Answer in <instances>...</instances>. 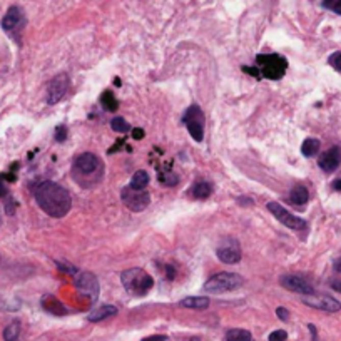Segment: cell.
Masks as SVG:
<instances>
[{
	"instance_id": "cell-1",
	"label": "cell",
	"mask_w": 341,
	"mask_h": 341,
	"mask_svg": "<svg viewBox=\"0 0 341 341\" xmlns=\"http://www.w3.org/2000/svg\"><path fill=\"white\" fill-rule=\"evenodd\" d=\"M35 201L42 211L50 218H64L72 206V197L69 191L52 181L39 184L35 189Z\"/></svg>"
},
{
	"instance_id": "cell-2",
	"label": "cell",
	"mask_w": 341,
	"mask_h": 341,
	"mask_svg": "<svg viewBox=\"0 0 341 341\" xmlns=\"http://www.w3.org/2000/svg\"><path fill=\"white\" fill-rule=\"evenodd\" d=\"M121 281L125 291L133 296H144L154 284V279L151 278V274L139 268L125 269L121 274Z\"/></svg>"
},
{
	"instance_id": "cell-3",
	"label": "cell",
	"mask_w": 341,
	"mask_h": 341,
	"mask_svg": "<svg viewBox=\"0 0 341 341\" xmlns=\"http://www.w3.org/2000/svg\"><path fill=\"white\" fill-rule=\"evenodd\" d=\"M256 62H258L261 77H266V79L271 81L281 79L286 72V67H288L286 59L276 56V54H261V56L256 57Z\"/></svg>"
},
{
	"instance_id": "cell-4",
	"label": "cell",
	"mask_w": 341,
	"mask_h": 341,
	"mask_svg": "<svg viewBox=\"0 0 341 341\" xmlns=\"http://www.w3.org/2000/svg\"><path fill=\"white\" fill-rule=\"evenodd\" d=\"M244 279L234 273H218L214 274L213 278H209L204 283V291L214 293V295H219V293L232 291L238 290L239 286H243Z\"/></svg>"
},
{
	"instance_id": "cell-5",
	"label": "cell",
	"mask_w": 341,
	"mask_h": 341,
	"mask_svg": "<svg viewBox=\"0 0 341 341\" xmlns=\"http://www.w3.org/2000/svg\"><path fill=\"white\" fill-rule=\"evenodd\" d=\"M182 122L196 142H201L204 139V112H202L199 106L193 104L188 107V111L182 116Z\"/></svg>"
},
{
	"instance_id": "cell-6",
	"label": "cell",
	"mask_w": 341,
	"mask_h": 341,
	"mask_svg": "<svg viewBox=\"0 0 341 341\" xmlns=\"http://www.w3.org/2000/svg\"><path fill=\"white\" fill-rule=\"evenodd\" d=\"M121 197H122V202L125 204V207L130 209V211L134 213H141L144 211V209L151 204V194L147 193V191H134L130 189L129 186L124 188L121 191Z\"/></svg>"
},
{
	"instance_id": "cell-7",
	"label": "cell",
	"mask_w": 341,
	"mask_h": 341,
	"mask_svg": "<svg viewBox=\"0 0 341 341\" xmlns=\"http://www.w3.org/2000/svg\"><path fill=\"white\" fill-rule=\"evenodd\" d=\"M268 211L271 213L281 224H284L286 227H290V229L300 231V229H304V227H306V221L295 216V214H291L290 211H286L279 202H274V201L268 202Z\"/></svg>"
},
{
	"instance_id": "cell-8",
	"label": "cell",
	"mask_w": 341,
	"mask_h": 341,
	"mask_svg": "<svg viewBox=\"0 0 341 341\" xmlns=\"http://www.w3.org/2000/svg\"><path fill=\"white\" fill-rule=\"evenodd\" d=\"M100 169H102V163H100L99 155L92 152H84L77 155L74 161V171L79 172L81 176H92L95 172L100 174Z\"/></svg>"
},
{
	"instance_id": "cell-9",
	"label": "cell",
	"mask_w": 341,
	"mask_h": 341,
	"mask_svg": "<svg viewBox=\"0 0 341 341\" xmlns=\"http://www.w3.org/2000/svg\"><path fill=\"white\" fill-rule=\"evenodd\" d=\"M216 254L221 263L224 265H236L241 259V246H239L238 239L226 238L216 249Z\"/></svg>"
},
{
	"instance_id": "cell-10",
	"label": "cell",
	"mask_w": 341,
	"mask_h": 341,
	"mask_svg": "<svg viewBox=\"0 0 341 341\" xmlns=\"http://www.w3.org/2000/svg\"><path fill=\"white\" fill-rule=\"evenodd\" d=\"M75 288L77 291L81 293V295L87 296L91 301H95L99 296V281L95 278V274L89 273V271H84V273H79L75 278Z\"/></svg>"
},
{
	"instance_id": "cell-11",
	"label": "cell",
	"mask_w": 341,
	"mask_h": 341,
	"mask_svg": "<svg viewBox=\"0 0 341 341\" xmlns=\"http://www.w3.org/2000/svg\"><path fill=\"white\" fill-rule=\"evenodd\" d=\"M69 89V77L67 74H59L50 81L47 87V104H57Z\"/></svg>"
},
{
	"instance_id": "cell-12",
	"label": "cell",
	"mask_w": 341,
	"mask_h": 341,
	"mask_svg": "<svg viewBox=\"0 0 341 341\" xmlns=\"http://www.w3.org/2000/svg\"><path fill=\"white\" fill-rule=\"evenodd\" d=\"M279 283H281L283 288H286L288 291L300 293V295H314L313 284L304 278H301V276H293V274H288V276L281 278Z\"/></svg>"
},
{
	"instance_id": "cell-13",
	"label": "cell",
	"mask_w": 341,
	"mask_h": 341,
	"mask_svg": "<svg viewBox=\"0 0 341 341\" xmlns=\"http://www.w3.org/2000/svg\"><path fill=\"white\" fill-rule=\"evenodd\" d=\"M303 303L308 304L311 308L321 309V311H328V313H334L341 308L339 301H336L331 296H316V295H306L303 298Z\"/></svg>"
},
{
	"instance_id": "cell-14",
	"label": "cell",
	"mask_w": 341,
	"mask_h": 341,
	"mask_svg": "<svg viewBox=\"0 0 341 341\" xmlns=\"http://www.w3.org/2000/svg\"><path fill=\"white\" fill-rule=\"evenodd\" d=\"M22 25H23L22 10L19 7H10L2 19V29L7 32H14V31H19Z\"/></svg>"
},
{
	"instance_id": "cell-15",
	"label": "cell",
	"mask_w": 341,
	"mask_h": 341,
	"mask_svg": "<svg viewBox=\"0 0 341 341\" xmlns=\"http://www.w3.org/2000/svg\"><path fill=\"white\" fill-rule=\"evenodd\" d=\"M339 163H341V152H339L338 147L328 149V151L323 152L321 158L318 159V166L321 167L323 171H326V172L334 171L339 166Z\"/></svg>"
},
{
	"instance_id": "cell-16",
	"label": "cell",
	"mask_w": 341,
	"mask_h": 341,
	"mask_svg": "<svg viewBox=\"0 0 341 341\" xmlns=\"http://www.w3.org/2000/svg\"><path fill=\"white\" fill-rule=\"evenodd\" d=\"M42 306H44L45 311H49V313H52V314H57V316L67 314V308H65L64 304L52 295H45L44 298H42Z\"/></svg>"
},
{
	"instance_id": "cell-17",
	"label": "cell",
	"mask_w": 341,
	"mask_h": 341,
	"mask_svg": "<svg viewBox=\"0 0 341 341\" xmlns=\"http://www.w3.org/2000/svg\"><path fill=\"white\" fill-rule=\"evenodd\" d=\"M114 314H117V308L112 306V304H104V306H99V308H95L94 311H91L89 316H87V320L95 323V321H102L106 318H111V316H114Z\"/></svg>"
},
{
	"instance_id": "cell-18",
	"label": "cell",
	"mask_w": 341,
	"mask_h": 341,
	"mask_svg": "<svg viewBox=\"0 0 341 341\" xmlns=\"http://www.w3.org/2000/svg\"><path fill=\"white\" fill-rule=\"evenodd\" d=\"M288 199H290V202H293V204L303 206V204H306V202H308L309 193H308V189L304 188V186H295V188L291 189Z\"/></svg>"
},
{
	"instance_id": "cell-19",
	"label": "cell",
	"mask_w": 341,
	"mask_h": 341,
	"mask_svg": "<svg viewBox=\"0 0 341 341\" xmlns=\"http://www.w3.org/2000/svg\"><path fill=\"white\" fill-rule=\"evenodd\" d=\"M181 306L193 309H206L209 306V300L204 296H189L181 301Z\"/></svg>"
},
{
	"instance_id": "cell-20",
	"label": "cell",
	"mask_w": 341,
	"mask_h": 341,
	"mask_svg": "<svg viewBox=\"0 0 341 341\" xmlns=\"http://www.w3.org/2000/svg\"><path fill=\"white\" fill-rule=\"evenodd\" d=\"M147 184H149V174L146 171L141 169V171H136V174L133 176V179H130L129 188L134 191H144Z\"/></svg>"
},
{
	"instance_id": "cell-21",
	"label": "cell",
	"mask_w": 341,
	"mask_h": 341,
	"mask_svg": "<svg viewBox=\"0 0 341 341\" xmlns=\"http://www.w3.org/2000/svg\"><path fill=\"white\" fill-rule=\"evenodd\" d=\"M213 193V186L206 181H201V182H196L193 189H191V194H193L194 197H197V199H206V197H209Z\"/></svg>"
},
{
	"instance_id": "cell-22",
	"label": "cell",
	"mask_w": 341,
	"mask_h": 341,
	"mask_svg": "<svg viewBox=\"0 0 341 341\" xmlns=\"http://www.w3.org/2000/svg\"><path fill=\"white\" fill-rule=\"evenodd\" d=\"M320 151V141L318 139H313V137H309V139H306L303 142L301 146V152L304 158H313V155H316Z\"/></svg>"
},
{
	"instance_id": "cell-23",
	"label": "cell",
	"mask_w": 341,
	"mask_h": 341,
	"mask_svg": "<svg viewBox=\"0 0 341 341\" xmlns=\"http://www.w3.org/2000/svg\"><path fill=\"white\" fill-rule=\"evenodd\" d=\"M100 104H102V107L106 111H109V112H114L117 109V99L114 97V94H112V91H104V94L100 95Z\"/></svg>"
},
{
	"instance_id": "cell-24",
	"label": "cell",
	"mask_w": 341,
	"mask_h": 341,
	"mask_svg": "<svg viewBox=\"0 0 341 341\" xmlns=\"http://www.w3.org/2000/svg\"><path fill=\"white\" fill-rule=\"evenodd\" d=\"M20 336V323L14 321L4 330V339L5 341H17Z\"/></svg>"
},
{
	"instance_id": "cell-25",
	"label": "cell",
	"mask_w": 341,
	"mask_h": 341,
	"mask_svg": "<svg viewBox=\"0 0 341 341\" xmlns=\"http://www.w3.org/2000/svg\"><path fill=\"white\" fill-rule=\"evenodd\" d=\"M253 336L248 330H229L226 333V341H251Z\"/></svg>"
},
{
	"instance_id": "cell-26",
	"label": "cell",
	"mask_w": 341,
	"mask_h": 341,
	"mask_svg": "<svg viewBox=\"0 0 341 341\" xmlns=\"http://www.w3.org/2000/svg\"><path fill=\"white\" fill-rule=\"evenodd\" d=\"M111 127H112V130H116V133H121V134H127V133L133 130L124 117H114L112 122H111Z\"/></svg>"
},
{
	"instance_id": "cell-27",
	"label": "cell",
	"mask_w": 341,
	"mask_h": 341,
	"mask_svg": "<svg viewBox=\"0 0 341 341\" xmlns=\"http://www.w3.org/2000/svg\"><path fill=\"white\" fill-rule=\"evenodd\" d=\"M328 62H330V65L334 69L338 70V72H341V52H334L330 56V59H328Z\"/></svg>"
},
{
	"instance_id": "cell-28",
	"label": "cell",
	"mask_w": 341,
	"mask_h": 341,
	"mask_svg": "<svg viewBox=\"0 0 341 341\" xmlns=\"http://www.w3.org/2000/svg\"><path fill=\"white\" fill-rule=\"evenodd\" d=\"M269 341H286L288 339V333H286L284 330H276L273 331L271 334H269Z\"/></svg>"
},
{
	"instance_id": "cell-29",
	"label": "cell",
	"mask_w": 341,
	"mask_h": 341,
	"mask_svg": "<svg viewBox=\"0 0 341 341\" xmlns=\"http://www.w3.org/2000/svg\"><path fill=\"white\" fill-rule=\"evenodd\" d=\"M161 181H163L166 186H176L177 184V176L176 174H172V172H169V174H166V176H161Z\"/></svg>"
},
{
	"instance_id": "cell-30",
	"label": "cell",
	"mask_w": 341,
	"mask_h": 341,
	"mask_svg": "<svg viewBox=\"0 0 341 341\" xmlns=\"http://www.w3.org/2000/svg\"><path fill=\"white\" fill-rule=\"evenodd\" d=\"M65 137H67V127H65V125H59V127L56 129V141L64 142Z\"/></svg>"
},
{
	"instance_id": "cell-31",
	"label": "cell",
	"mask_w": 341,
	"mask_h": 341,
	"mask_svg": "<svg viewBox=\"0 0 341 341\" xmlns=\"http://www.w3.org/2000/svg\"><path fill=\"white\" fill-rule=\"evenodd\" d=\"M276 314H278V318L283 320V321H288V318H290V311L286 309V308H278L276 309Z\"/></svg>"
},
{
	"instance_id": "cell-32",
	"label": "cell",
	"mask_w": 341,
	"mask_h": 341,
	"mask_svg": "<svg viewBox=\"0 0 341 341\" xmlns=\"http://www.w3.org/2000/svg\"><path fill=\"white\" fill-rule=\"evenodd\" d=\"M243 70H244V72L251 74V75H254L256 79H261V74H259V69L258 67H246V65H244Z\"/></svg>"
},
{
	"instance_id": "cell-33",
	"label": "cell",
	"mask_w": 341,
	"mask_h": 341,
	"mask_svg": "<svg viewBox=\"0 0 341 341\" xmlns=\"http://www.w3.org/2000/svg\"><path fill=\"white\" fill-rule=\"evenodd\" d=\"M130 134H133L134 139L139 141V139H142V137H144V130H142L141 127H136V129L130 130Z\"/></svg>"
},
{
	"instance_id": "cell-34",
	"label": "cell",
	"mask_w": 341,
	"mask_h": 341,
	"mask_svg": "<svg viewBox=\"0 0 341 341\" xmlns=\"http://www.w3.org/2000/svg\"><path fill=\"white\" fill-rule=\"evenodd\" d=\"M166 339H167V336H164V334H154V336H147L142 341H166Z\"/></svg>"
},
{
	"instance_id": "cell-35",
	"label": "cell",
	"mask_w": 341,
	"mask_h": 341,
	"mask_svg": "<svg viewBox=\"0 0 341 341\" xmlns=\"http://www.w3.org/2000/svg\"><path fill=\"white\" fill-rule=\"evenodd\" d=\"M336 2L338 0H325V2H323V7L325 9H334V5H336Z\"/></svg>"
},
{
	"instance_id": "cell-36",
	"label": "cell",
	"mask_w": 341,
	"mask_h": 341,
	"mask_svg": "<svg viewBox=\"0 0 341 341\" xmlns=\"http://www.w3.org/2000/svg\"><path fill=\"white\" fill-rule=\"evenodd\" d=\"M331 288H333L334 291L341 293V279H334V281H331Z\"/></svg>"
},
{
	"instance_id": "cell-37",
	"label": "cell",
	"mask_w": 341,
	"mask_h": 341,
	"mask_svg": "<svg viewBox=\"0 0 341 341\" xmlns=\"http://www.w3.org/2000/svg\"><path fill=\"white\" fill-rule=\"evenodd\" d=\"M333 188L336 191H341V179H336V181L333 182Z\"/></svg>"
},
{
	"instance_id": "cell-38",
	"label": "cell",
	"mask_w": 341,
	"mask_h": 341,
	"mask_svg": "<svg viewBox=\"0 0 341 341\" xmlns=\"http://www.w3.org/2000/svg\"><path fill=\"white\" fill-rule=\"evenodd\" d=\"M334 12H336V14H339L341 15V0H338L336 2V5H334V9H333Z\"/></svg>"
},
{
	"instance_id": "cell-39",
	"label": "cell",
	"mask_w": 341,
	"mask_h": 341,
	"mask_svg": "<svg viewBox=\"0 0 341 341\" xmlns=\"http://www.w3.org/2000/svg\"><path fill=\"white\" fill-rule=\"evenodd\" d=\"M334 269H336L338 273H341V258L334 261Z\"/></svg>"
}]
</instances>
